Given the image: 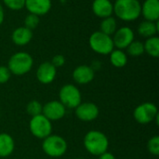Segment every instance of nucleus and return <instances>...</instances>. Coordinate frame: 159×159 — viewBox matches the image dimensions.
<instances>
[{"mask_svg": "<svg viewBox=\"0 0 159 159\" xmlns=\"http://www.w3.org/2000/svg\"><path fill=\"white\" fill-rule=\"evenodd\" d=\"M141 6L139 0H116L114 14L123 21H134L141 16Z\"/></svg>", "mask_w": 159, "mask_h": 159, "instance_id": "f257e3e1", "label": "nucleus"}, {"mask_svg": "<svg viewBox=\"0 0 159 159\" xmlns=\"http://www.w3.org/2000/svg\"><path fill=\"white\" fill-rule=\"evenodd\" d=\"M84 147L90 155L99 157L108 151L109 140L103 132L92 129L84 137Z\"/></svg>", "mask_w": 159, "mask_h": 159, "instance_id": "f03ea898", "label": "nucleus"}, {"mask_svg": "<svg viewBox=\"0 0 159 159\" xmlns=\"http://www.w3.org/2000/svg\"><path fill=\"white\" fill-rule=\"evenodd\" d=\"M34 65L33 57L24 51L14 53L7 61V68L11 75H23L28 74Z\"/></svg>", "mask_w": 159, "mask_h": 159, "instance_id": "7ed1b4c3", "label": "nucleus"}, {"mask_svg": "<svg viewBox=\"0 0 159 159\" xmlns=\"http://www.w3.org/2000/svg\"><path fill=\"white\" fill-rule=\"evenodd\" d=\"M68 149L66 141L60 135L50 134L43 140L42 150L50 157H61L65 155Z\"/></svg>", "mask_w": 159, "mask_h": 159, "instance_id": "20e7f679", "label": "nucleus"}, {"mask_svg": "<svg viewBox=\"0 0 159 159\" xmlns=\"http://www.w3.org/2000/svg\"><path fill=\"white\" fill-rule=\"evenodd\" d=\"M89 45L92 51L100 55H109L115 48L113 38L101 31H96L90 34Z\"/></svg>", "mask_w": 159, "mask_h": 159, "instance_id": "39448f33", "label": "nucleus"}, {"mask_svg": "<svg viewBox=\"0 0 159 159\" xmlns=\"http://www.w3.org/2000/svg\"><path fill=\"white\" fill-rule=\"evenodd\" d=\"M59 101L66 109H75L82 102V95L76 86L65 84L59 91Z\"/></svg>", "mask_w": 159, "mask_h": 159, "instance_id": "423d86ee", "label": "nucleus"}, {"mask_svg": "<svg viewBox=\"0 0 159 159\" xmlns=\"http://www.w3.org/2000/svg\"><path fill=\"white\" fill-rule=\"evenodd\" d=\"M29 129L33 136L37 139L44 140L52 133V123L41 114L31 117L29 122Z\"/></svg>", "mask_w": 159, "mask_h": 159, "instance_id": "0eeeda50", "label": "nucleus"}, {"mask_svg": "<svg viewBox=\"0 0 159 159\" xmlns=\"http://www.w3.org/2000/svg\"><path fill=\"white\" fill-rule=\"evenodd\" d=\"M158 115V109L153 102H143L138 105L133 111L135 121L141 125H147L153 122Z\"/></svg>", "mask_w": 159, "mask_h": 159, "instance_id": "6e6552de", "label": "nucleus"}, {"mask_svg": "<svg viewBox=\"0 0 159 159\" xmlns=\"http://www.w3.org/2000/svg\"><path fill=\"white\" fill-rule=\"evenodd\" d=\"M135 34L133 30L129 26H122L116 29L115 34L112 35L114 46L118 49H126L129 44L134 40Z\"/></svg>", "mask_w": 159, "mask_h": 159, "instance_id": "1a4fd4ad", "label": "nucleus"}, {"mask_svg": "<svg viewBox=\"0 0 159 159\" xmlns=\"http://www.w3.org/2000/svg\"><path fill=\"white\" fill-rule=\"evenodd\" d=\"M42 115L51 122L58 121L65 116L66 108L60 101H50L43 105Z\"/></svg>", "mask_w": 159, "mask_h": 159, "instance_id": "9d476101", "label": "nucleus"}, {"mask_svg": "<svg viewBox=\"0 0 159 159\" xmlns=\"http://www.w3.org/2000/svg\"><path fill=\"white\" fill-rule=\"evenodd\" d=\"M76 117L83 122H91L100 115L99 107L93 102H81L75 109Z\"/></svg>", "mask_w": 159, "mask_h": 159, "instance_id": "9b49d317", "label": "nucleus"}, {"mask_svg": "<svg viewBox=\"0 0 159 159\" xmlns=\"http://www.w3.org/2000/svg\"><path fill=\"white\" fill-rule=\"evenodd\" d=\"M36 79L43 85H48L52 83L57 75V68L50 61L42 62L35 73Z\"/></svg>", "mask_w": 159, "mask_h": 159, "instance_id": "f8f14e48", "label": "nucleus"}, {"mask_svg": "<svg viewBox=\"0 0 159 159\" xmlns=\"http://www.w3.org/2000/svg\"><path fill=\"white\" fill-rule=\"evenodd\" d=\"M51 0H25L24 7H26L29 13L41 17L48 14L51 9Z\"/></svg>", "mask_w": 159, "mask_h": 159, "instance_id": "ddd939ff", "label": "nucleus"}, {"mask_svg": "<svg viewBox=\"0 0 159 159\" xmlns=\"http://www.w3.org/2000/svg\"><path fill=\"white\" fill-rule=\"evenodd\" d=\"M95 76L94 70L89 65H79L73 71V79L78 85H87L90 83Z\"/></svg>", "mask_w": 159, "mask_h": 159, "instance_id": "4468645a", "label": "nucleus"}, {"mask_svg": "<svg viewBox=\"0 0 159 159\" xmlns=\"http://www.w3.org/2000/svg\"><path fill=\"white\" fill-rule=\"evenodd\" d=\"M141 16L145 20L158 21L159 0H145L141 6Z\"/></svg>", "mask_w": 159, "mask_h": 159, "instance_id": "2eb2a0df", "label": "nucleus"}, {"mask_svg": "<svg viewBox=\"0 0 159 159\" xmlns=\"http://www.w3.org/2000/svg\"><path fill=\"white\" fill-rule=\"evenodd\" d=\"M95 16L104 19L114 14V3L111 0H94L91 6Z\"/></svg>", "mask_w": 159, "mask_h": 159, "instance_id": "dca6fc26", "label": "nucleus"}, {"mask_svg": "<svg viewBox=\"0 0 159 159\" xmlns=\"http://www.w3.org/2000/svg\"><path fill=\"white\" fill-rule=\"evenodd\" d=\"M34 34L33 31L29 30L28 28L24 26H20L16 28L11 34V40L12 42L19 47H23L28 45L32 39H33Z\"/></svg>", "mask_w": 159, "mask_h": 159, "instance_id": "f3484780", "label": "nucleus"}, {"mask_svg": "<svg viewBox=\"0 0 159 159\" xmlns=\"http://www.w3.org/2000/svg\"><path fill=\"white\" fill-rule=\"evenodd\" d=\"M15 142L12 136L8 133H0V157H7L14 152Z\"/></svg>", "mask_w": 159, "mask_h": 159, "instance_id": "a211bd4d", "label": "nucleus"}, {"mask_svg": "<svg viewBox=\"0 0 159 159\" xmlns=\"http://www.w3.org/2000/svg\"><path fill=\"white\" fill-rule=\"evenodd\" d=\"M158 21H149L144 20L139 24L137 32L142 37L147 39L149 37L156 36L158 33Z\"/></svg>", "mask_w": 159, "mask_h": 159, "instance_id": "6ab92c4d", "label": "nucleus"}, {"mask_svg": "<svg viewBox=\"0 0 159 159\" xmlns=\"http://www.w3.org/2000/svg\"><path fill=\"white\" fill-rule=\"evenodd\" d=\"M109 56L111 64L116 68H123L128 63V54L122 49L114 48Z\"/></svg>", "mask_w": 159, "mask_h": 159, "instance_id": "aec40b11", "label": "nucleus"}, {"mask_svg": "<svg viewBox=\"0 0 159 159\" xmlns=\"http://www.w3.org/2000/svg\"><path fill=\"white\" fill-rule=\"evenodd\" d=\"M116 29H117V22H116V20L113 16L102 19V21L100 24V31L102 33L112 36L116 31Z\"/></svg>", "mask_w": 159, "mask_h": 159, "instance_id": "412c9836", "label": "nucleus"}, {"mask_svg": "<svg viewBox=\"0 0 159 159\" xmlns=\"http://www.w3.org/2000/svg\"><path fill=\"white\" fill-rule=\"evenodd\" d=\"M144 52L153 58H157L159 56V38L156 36L149 37L143 43Z\"/></svg>", "mask_w": 159, "mask_h": 159, "instance_id": "4be33fe9", "label": "nucleus"}, {"mask_svg": "<svg viewBox=\"0 0 159 159\" xmlns=\"http://www.w3.org/2000/svg\"><path fill=\"white\" fill-rule=\"evenodd\" d=\"M126 49H127V54H129V56L140 57L144 53L143 42L140 40H133Z\"/></svg>", "mask_w": 159, "mask_h": 159, "instance_id": "5701e85b", "label": "nucleus"}, {"mask_svg": "<svg viewBox=\"0 0 159 159\" xmlns=\"http://www.w3.org/2000/svg\"><path fill=\"white\" fill-rule=\"evenodd\" d=\"M42 109H43L42 103L40 102H38L37 100H33V101L29 102L28 104L26 105V112L31 117L41 115Z\"/></svg>", "mask_w": 159, "mask_h": 159, "instance_id": "b1692460", "label": "nucleus"}, {"mask_svg": "<svg viewBox=\"0 0 159 159\" xmlns=\"http://www.w3.org/2000/svg\"><path fill=\"white\" fill-rule=\"evenodd\" d=\"M23 23H24V25H23L24 27L28 28V29L31 30V31H34V30L36 29L37 26L39 25V23H40V19H39L38 16H36V15H34V14L29 13V14L25 17V19H24V20H23Z\"/></svg>", "mask_w": 159, "mask_h": 159, "instance_id": "393cba45", "label": "nucleus"}, {"mask_svg": "<svg viewBox=\"0 0 159 159\" xmlns=\"http://www.w3.org/2000/svg\"><path fill=\"white\" fill-rule=\"evenodd\" d=\"M5 7L10 10L18 11L25 7V0H2Z\"/></svg>", "mask_w": 159, "mask_h": 159, "instance_id": "a878e982", "label": "nucleus"}, {"mask_svg": "<svg viewBox=\"0 0 159 159\" xmlns=\"http://www.w3.org/2000/svg\"><path fill=\"white\" fill-rule=\"evenodd\" d=\"M147 149L148 152L153 156L159 155V137L157 135L152 137L147 143Z\"/></svg>", "mask_w": 159, "mask_h": 159, "instance_id": "bb28decb", "label": "nucleus"}, {"mask_svg": "<svg viewBox=\"0 0 159 159\" xmlns=\"http://www.w3.org/2000/svg\"><path fill=\"white\" fill-rule=\"evenodd\" d=\"M11 77V73L7 66L0 65V84H6Z\"/></svg>", "mask_w": 159, "mask_h": 159, "instance_id": "cd10ccee", "label": "nucleus"}, {"mask_svg": "<svg viewBox=\"0 0 159 159\" xmlns=\"http://www.w3.org/2000/svg\"><path fill=\"white\" fill-rule=\"evenodd\" d=\"M56 68H59V67H61L65 64V58L63 55H61V54H57L55 55L51 61H50Z\"/></svg>", "mask_w": 159, "mask_h": 159, "instance_id": "c85d7f7f", "label": "nucleus"}, {"mask_svg": "<svg viewBox=\"0 0 159 159\" xmlns=\"http://www.w3.org/2000/svg\"><path fill=\"white\" fill-rule=\"evenodd\" d=\"M99 159H116V157L112 154V153H110V152H105V153H103V154H102V155H100L99 156Z\"/></svg>", "mask_w": 159, "mask_h": 159, "instance_id": "c756f323", "label": "nucleus"}, {"mask_svg": "<svg viewBox=\"0 0 159 159\" xmlns=\"http://www.w3.org/2000/svg\"><path fill=\"white\" fill-rule=\"evenodd\" d=\"M4 20H5V10H4L2 4L0 3V26L4 22Z\"/></svg>", "mask_w": 159, "mask_h": 159, "instance_id": "7c9ffc66", "label": "nucleus"}, {"mask_svg": "<svg viewBox=\"0 0 159 159\" xmlns=\"http://www.w3.org/2000/svg\"><path fill=\"white\" fill-rule=\"evenodd\" d=\"M75 159H84V158H81V157H77V158H75Z\"/></svg>", "mask_w": 159, "mask_h": 159, "instance_id": "2f4dec72", "label": "nucleus"}]
</instances>
